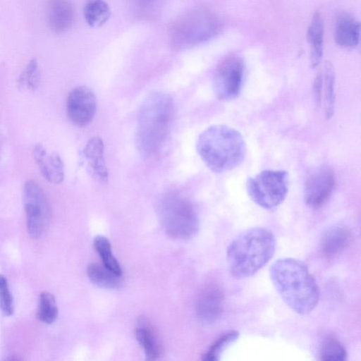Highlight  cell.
<instances>
[{"label":"cell","instance_id":"6da1fadb","mask_svg":"<svg viewBox=\"0 0 361 361\" xmlns=\"http://www.w3.org/2000/svg\"><path fill=\"white\" fill-rule=\"evenodd\" d=\"M176 114L173 97L164 92L149 94L141 104L137 120L135 143L145 157H153L165 147Z\"/></svg>","mask_w":361,"mask_h":361},{"label":"cell","instance_id":"7a4b0ae2","mask_svg":"<svg viewBox=\"0 0 361 361\" xmlns=\"http://www.w3.org/2000/svg\"><path fill=\"white\" fill-rule=\"evenodd\" d=\"M269 274L281 299L296 313L307 314L317 306L318 285L300 260L290 257L279 259L270 266Z\"/></svg>","mask_w":361,"mask_h":361},{"label":"cell","instance_id":"3957f363","mask_svg":"<svg viewBox=\"0 0 361 361\" xmlns=\"http://www.w3.org/2000/svg\"><path fill=\"white\" fill-rule=\"evenodd\" d=\"M275 247V238L270 230L255 227L243 231L227 247L230 274L238 279L254 275L273 257Z\"/></svg>","mask_w":361,"mask_h":361},{"label":"cell","instance_id":"277c9868","mask_svg":"<svg viewBox=\"0 0 361 361\" xmlns=\"http://www.w3.org/2000/svg\"><path fill=\"white\" fill-rule=\"evenodd\" d=\"M246 149L240 133L226 125L209 126L201 133L196 142L200 159L214 173L238 167L245 157Z\"/></svg>","mask_w":361,"mask_h":361},{"label":"cell","instance_id":"5b68a950","mask_svg":"<svg viewBox=\"0 0 361 361\" xmlns=\"http://www.w3.org/2000/svg\"><path fill=\"white\" fill-rule=\"evenodd\" d=\"M221 29L219 18L204 8L187 11L174 22L170 30L172 48L177 51L193 48L215 37Z\"/></svg>","mask_w":361,"mask_h":361},{"label":"cell","instance_id":"8992f818","mask_svg":"<svg viewBox=\"0 0 361 361\" xmlns=\"http://www.w3.org/2000/svg\"><path fill=\"white\" fill-rule=\"evenodd\" d=\"M158 212L167 233L177 238H188L198 230L199 220L192 202L177 190L161 195Z\"/></svg>","mask_w":361,"mask_h":361},{"label":"cell","instance_id":"52a82bcc","mask_svg":"<svg viewBox=\"0 0 361 361\" xmlns=\"http://www.w3.org/2000/svg\"><path fill=\"white\" fill-rule=\"evenodd\" d=\"M251 200L260 207L272 209L286 199L288 191V174L283 170H264L247 180Z\"/></svg>","mask_w":361,"mask_h":361},{"label":"cell","instance_id":"ba28073f","mask_svg":"<svg viewBox=\"0 0 361 361\" xmlns=\"http://www.w3.org/2000/svg\"><path fill=\"white\" fill-rule=\"evenodd\" d=\"M23 204L27 233L34 239L39 238L49 226L51 212L43 189L35 180L25 183Z\"/></svg>","mask_w":361,"mask_h":361},{"label":"cell","instance_id":"9c48e42d","mask_svg":"<svg viewBox=\"0 0 361 361\" xmlns=\"http://www.w3.org/2000/svg\"><path fill=\"white\" fill-rule=\"evenodd\" d=\"M245 74V63L238 55L226 56L218 64L214 75L213 87L216 98L230 102L240 93Z\"/></svg>","mask_w":361,"mask_h":361},{"label":"cell","instance_id":"30bf717a","mask_svg":"<svg viewBox=\"0 0 361 361\" xmlns=\"http://www.w3.org/2000/svg\"><path fill=\"white\" fill-rule=\"evenodd\" d=\"M336 185L334 170L322 165L314 169L307 176L304 189L305 200L312 209L321 207L333 194Z\"/></svg>","mask_w":361,"mask_h":361},{"label":"cell","instance_id":"8fae6325","mask_svg":"<svg viewBox=\"0 0 361 361\" xmlns=\"http://www.w3.org/2000/svg\"><path fill=\"white\" fill-rule=\"evenodd\" d=\"M96 111V96L89 87L78 86L69 92L66 114L73 124L80 127L87 126L93 120Z\"/></svg>","mask_w":361,"mask_h":361},{"label":"cell","instance_id":"7c38bea8","mask_svg":"<svg viewBox=\"0 0 361 361\" xmlns=\"http://www.w3.org/2000/svg\"><path fill=\"white\" fill-rule=\"evenodd\" d=\"M75 9L71 0H48L46 19L49 27L56 33L68 30L75 20Z\"/></svg>","mask_w":361,"mask_h":361},{"label":"cell","instance_id":"4fadbf2b","mask_svg":"<svg viewBox=\"0 0 361 361\" xmlns=\"http://www.w3.org/2000/svg\"><path fill=\"white\" fill-rule=\"evenodd\" d=\"M34 159L43 177L49 183L59 184L64 178V164L60 156L49 153L43 145L37 144L32 151Z\"/></svg>","mask_w":361,"mask_h":361},{"label":"cell","instance_id":"5bb4252c","mask_svg":"<svg viewBox=\"0 0 361 361\" xmlns=\"http://www.w3.org/2000/svg\"><path fill=\"white\" fill-rule=\"evenodd\" d=\"M82 153L87 161V171L91 177L100 183L107 182L108 171L104 159L102 139L99 136L90 138Z\"/></svg>","mask_w":361,"mask_h":361},{"label":"cell","instance_id":"9a60e30c","mask_svg":"<svg viewBox=\"0 0 361 361\" xmlns=\"http://www.w3.org/2000/svg\"><path fill=\"white\" fill-rule=\"evenodd\" d=\"M224 295L216 286H209L201 293L197 304L198 317L207 323L216 321L223 312Z\"/></svg>","mask_w":361,"mask_h":361},{"label":"cell","instance_id":"2e32d148","mask_svg":"<svg viewBox=\"0 0 361 361\" xmlns=\"http://www.w3.org/2000/svg\"><path fill=\"white\" fill-rule=\"evenodd\" d=\"M359 21L348 13H341L336 18L334 38L337 44L344 48L355 47L360 39Z\"/></svg>","mask_w":361,"mask_h":361},{"label":"cell","instance_id":"e0dca14e","mask_svg":"<svg viewBox=\"0 0 361 361\" xmlns=\"http://www.w3.org/2000/svg\"><path fill=\"white\" fill-rule=\"evenodd\" d=\"M351 238V231L346 226H330L322 234L320 249L324 255L333 256L343 250L349 245Z\"/></svg>","mask_w":361,"mask_h":361},{"label":"cell","instance_id":"ac0fdd59","mask_svg":"<svg viewBox=\"0 0 361 361\" xmlns=\"http://www.w3.org/2000/svg\"><path fill=\"white\" fill-rule=\"evenodd\" d=\"M307 39L310 47V61L313 68L321 62L323 55L324 23L319 13L314 14L307 29Z\"/></svg>","mask_w":361,"mask_h":361},{"label":"cell","instance_id":"d6986e66","mask_svg":"<svg viewBox=\"0 0 361 361\" xmlns=\"http://www.w3.org/2000/svg\"><path fill=\"white\" fill-rule=\"evenodd\" d=\"M136 338L148 360H157L161 355V345L154 329L142 321L135 331Z\"/></svg>","mask_w":361,"mask_h":361},{"label":"cell","instance_id":"ffe728a7","mask_svg":"<svg viewBox=\"0 0 361 361\" xmlns=\"http://www.w3.org/2000/svg\"><path fill=\"white\" fill-rule=\"evenodd\" d=\"M87 276L96 286L108 289H115L121 285V276L115 274L104 264L92 263L87 269Z\"/></svg>","mask_w":361,"mask_h":361},{"label":"cell","instance_id":"44dd1931","mask_svg":"<svg viewBox=\"0 0 361 361\" xmlns=\"http://www.w3.org/2000/svg\"><path fill=\"white\" fill-rule=\"evenodd\" d=\"M86 23L92 27L103 26L110 18L111 10L104 0H87L83 8Z\"/></svg>","mask_w":361,"mask_h":361},{"label":"cell","instance_id":"7402d4cb","mask_svg":"<svg viewBox=\"0 0 361 361\" xmlns=\"http://www.w3.org/2000/svg\"><path fill=\"white\" fill-rule=\"evenodd\" d=\"M322 92L324 91V116L330 119L334 115L335 106V74L332 64L326 61L322 71Z\"/></svg>","mask_w":361,"mask_h":361},{"label":"cell","instance_id":"603a6c76","mask_svg":"<svg viewBox=\"0 0 361 361\" xmlns=\"http://www.w3.org/2000/svg\"><path fill=\"white\" fill-rule=\"evenodd\" d=\"M319 356L322 360L343 361L347 359V351L338 338L328 336L321 344Z\"/></svg>","mask_w":361,"mask_h":361},{"label":"cell","instance_id":"cb8c5ba5","mask_svg":"<svg viewBox=\"0 0 361 361\" xmlns=\"http://www.w3.org/2000/svg\"><path fill=\"white\" fill-rule=\"evenodd\" d=\"M94 245L103 264L115 274L121 276L122 269L116 258L113 255L109 240L103 235H97L94 240Z\"/></svg>","mask_w":361,"mask_h":361},{"label":"cell","instance_id":"d4e9b609","mask_svg":"<svg viewBox=\"0 0 361 361\" xmlns=\"http://www.w3.org/2000/svg\"><path fill=\"white\" fill-rule=\"evenodd\" d=\"M40 70L36 59H31L20 75L18 84L19 87L34 92L40 82Z\"/></svg>","mask_w":361,"mask_h":361},{"label":"cell","instance_id":"484cf974","mask_svg":"<svg viewBox=\"0 0 361 361\" xmlns=\"http://www.w3.org/2000/svg\"><path fill=\"white\" fill-rule=\"evenodd\" d=\"M58 308L52 294L43 292L39 296L37 317L46 324L53 323L57 318Z\"/></svg>","mask_w":361,"mask_h":361},{"label":"cell","instance_id":"4316f807","mask_svg":"<svg viewBox=\"0 0 361 361\" xmlns=\"http://www.w3.org/2000/svg\"><path fill=\"white\" fill-rule=\"evenodd\" d=\"M240 336L239 331L233 330L219 337L209 347L204 355V360L207 361L219 360L221 355L238 340Z\"/></svg>","mask_w":361,"mask_h":361},{"label":"cell","instance_id":"83f0119b","mask_svg":"<svg viewBox=\"0 0 361 361\" xmlns=\"http://www.w3.org/2000/svg\"><path fill=\"white\" fill-rule=\"evenodd\" d=\"M0 309L4 315L10 316L13 312V299L6 278L0 274Z\"/></svg>","mask_w":361,"mask_h":361},{"label":"cell","instance_id":"f1b7e54d","mask_svg":"<svg viewBox=\"0 0 361 361\" xmlns=\"http://www.w3.org/2000/svg\"><path fill=\"white\" fill-rule=\"evenodd\" d=\"M322 71L319 72L315 77L313 85V94L315 102L319 106L320 105L322 99Z\"/></svg>","mask_w":361,"mask_h":361}]
</instances>
